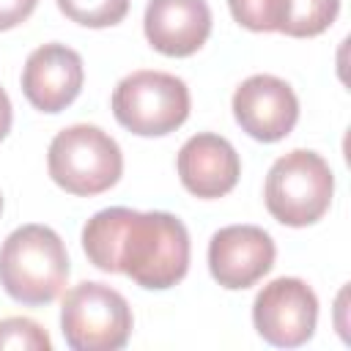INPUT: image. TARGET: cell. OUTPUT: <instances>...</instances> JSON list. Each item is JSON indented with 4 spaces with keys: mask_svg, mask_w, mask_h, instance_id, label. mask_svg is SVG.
Here are the masks:
<instances>
[{
    "mask_svg": "<svg viewBox=\"0 0 351 351\" xmlns=\"http://www.w3.org/2000/svg\"><path fill=\"white\" fill-rule=\"evenodd\" d=\"M82 250L96 269L126 274L148 291L173 288L189 269L186 225L167 211L101 208L82 228Z\"/></svg>",
    "mask_w": 351,
    "mask_h": 351,
    "instance_id": "1",
    "label": "cell"
},
{
    "mask_svg": "<svg viewBox=\"0 0 351 351\" xmlns=\"http://www.w3.org/2000/svg\"><path fill=\"white\" fill-rule=\"evenodd\" d=\"M69 280V252L47 225H22L0 247V285L27 307L49 304Z\"/></svg>",
    "mask_w": 351,
    "mask_h": 351,
    "instance_id": "2",
    "label": "cell"
},
{
    "mask_svg": "<svg viewBox=\"0 0 351 351\" xmlns=\"http://www.w3.org/2000/svg\"><path fill=\"white\" fill-rule=\"evenodd\" d=\"M47 167L60 189L77 197H90L118 184L123 173V154L104 129L74 123L52 137Z\"/></svg>",
    "mask_w": 351,
    "mask_h": 351,
    "instance_id": "3",
    "label": "cell"
},
{
    "mask_svg": "<svg viewBox=\"0 0 351 351\" xmlns=\"http://www.w3.org/2000/svg\"><path fill=\"white\" fill-rule=\"evenodd\" d=\"M335 195V176L326 159L315 151L296 148L285 156H280L263 186V200L269 214L288 225V228H304L318 222Z\"/></svg>",
    "mask_w": 351,
    "mask_h": 351,
    "instance_id": "4",
    "label": "cell"
},
{
    "mask_svg": "<svg viewBox=\"0 0 351 351\" xmlns=\"http://www.w3.org/2000/svg\"><path fill=\"white\" fill-rule=\"evenodd\" d=\"M112 115L132 134H170L189 118V88L167 71H132L112 90Z\"/></svg>",
    "mask_w": 351,
    "mask_h": 351,
    "instance_id": "5",
    "label": "cell"
},
{
    "mask_svg": "<svg viewBox=\"0 0 351 351\" xmlns=\"http://www.w3.org/2000/svg\"><path fill=\"white\" fill-rule=\"evenodd\" d=\"M60 329L74 351H115L129 343L132 307L104 282H80L63 296Z\"/></svg>",
    "mask_w": 351,
    "mask_h": 351,
    "instance_id": "6",
    "label": "cell"
},
{
    "mask_svg": "<svg viewBox=\"0 0 351 351\" xmlns=\"http://www.w3.org/2000/svg\"><path fill=\"white\" fill-rule=\"evenodd\" d=\"M318 321V299L299 277H277L255 296L252 324L258 335L277 348L304 346Z\"/></svg>",
    "mask_w": 351,
    "mask_h": 351,
    "instance_id": "7",
    "label": "cell"
},
{
    "mask_svg": "<svg viewBox=\"0 0 351 351\" xmlns=\"http://www.w3.org/2000/svg\"><path fill=\"white\" fill-rule=\"evenodd\" d=\"M233 115L241 132L261 143H277L299 121L293 88L274 74H252L233 93Z\"/></svg>",
    "mask_w": 351,
    "mask_h": 351,
    "instance_id": "8",
    "label": "cell"
},
{
    "mask_svg": "<svg viewBox=\"0 0 351 351\" xmlns=\"http://www.w3.org/2000/svg\"><path fill=\"white\" fill-rule=\"evenodd\" d=\"M274 255L277 247L263 228L228 225L208 241V271L222 288L241 291L255 285L274 266Z\"/></svg>",
    "mask_w": 351,
    "mask_h": 351,
    "instance_id": "9",
    "label": "cell"
},
{
    "mask_svg": "<svg viewBox=\"0 0 351 351\" xmlns=\"http://www.w3.org/2000/svg\"><path fill=\"white\" fill-rule=\"evenodd\" d=\"M82 58L66 44H41L22 69V93L41 112L66 110L82 90Z\"/></svg>",
    "mask_w": 351,
    "mask_h": 351,
    "instance_id": "10",
    "label": "cell"
},
{
    "mask_svg": "<svg viewBox=\"0 0 351 351\" xmlns=\"http://www.w3.org/2000/svg\"><path fill=\"white\" fill-rule=\"evenodd\" d=\"M176 167L184 189L203 200L228 195L241 173L236 148L225 137L211 132H200L189 137L178 151Z\"/></svg>",
    "mask_w": 351,
    "mask_h": 351,
    "instance_id": "11",
    "label": "cell"
},
{
    "mask_svg": "<svg viewBox=\"0 0 351 351\" xmlns=\"http://www.w3.org/2000/svg\"><path fill=\"white\" fill-rule=\"evenodd\" d=\"M145 38L170 58L195 55L211 33V8L206 0H148Z\"/></svg>",
    "mask_w": 351,
    "mask_h": 351,
    "instance_id": "12",
    "label": "cell"
},
{
    "mask_svg": "<svg viewBox=\"0 0 351 351\" xmlns=\"http://www.w3.org/2000/svg\"><path fill=\"white\" fill-rule=\"evenodd\" d=\"M340 11V0H291L288 19L280 33L293 38H310L324 33Z\"/></svg>",
    "mask_w": 351,
    "mask_h": 351,
    "instance_id": "13",
    "label": "cell"
},
{
    "mask_svg": "<svg viewBox=\"0 0 351 351\" xmlns=\"http://www.w3.org/2000/svg\"><path fill=\"white\" fill-rule=\"evenodd\" d=\"M228 5L241 27L255 33H271V30H282L291 0H228Z\"/></svg>",
    "mask_w": 351,
    "mask_h": 351,
    "instance_id": "14",
    "label": "cell"
},
{
    "mask_svg": "<svg viewBox=\"0 0 351 351\" xmlns=\"http://www.w3.org/2000/svg\"><path fill=\"white\" fill-rule=\"evenodd\" d=\"M58 8L77 25L110 27L126 16L129 0H58Z\"/></svg>",
    "mask_w": 351,
    "mask_h": 351,
    "instance_id": "15",
    "label": "cell"
},
{
    "mask_svg": "<svg viewBox=\"0 0 351 351\" xmlns=\"http://www.w3.org/2000/svg\"><path fill=\"white\" fill-rule=\"evenodd\" d=\"M0 348H25V351H49V335L30 318H5L0 321Z\"/></svg>",
    "mask_w": 351,
    "mask_h": 351,
    "instance_id": "16",
    "label": "cell"
},
{
    "mask_svg": "<svg viewBox=\"0 0 351 351\" xmlns=\"http://www.w3.org/2000/svg\"><path fill=\"white\" fill-rule=\"evenodd\" d=\"M38 0H0V30H11L22 25L33 11Z\"/></svg>",
    "mask_w": 351,
    "mask_h": 351,
    "instance_id": "17",
    "label": "cell"
},
{
    "mask_svg": "<svg viewBox=\"0 0 351 351\" xmlns=\"http://www.w3.org/2000/svg\"><path fill=\"white\" fill-rule=\"evenodd\" d=\"M11 121H14V112H11V99L8 93L0 88V140L11 132Z\"/></svg>",
    "mask_w": 351,
    "mask_h": 351,
    "instance_id": "18",
    "label": "cell"
},
{
    "mask_svg": "<svg viewBox=\"0 0 351 351\" xmlns=\"http://www.w3.org/2000/svg\"><path fill=\"white\" fill-rule=\"evenodd\" d=\"M0 214H3V197H0Z\"/></svg>",
    "mask_w": 351,
    "mask_h": 351,
    "instance_id": "19",
    "label": "cell"
}]
</instances>
